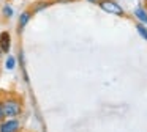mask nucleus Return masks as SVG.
Returning a JSON list of instances; mask_svg holds the SVG:
<instances>
[{
  "instance_id": "nucleus-9",
  "label": "nucleus",
  "mask_w": 147,
  "mask_h": 132,
  "mask_svg": "<svg viewBox=\"0 0 147 132\" xmlns=\"http://www.w3.org/2000/svg\"><path fill=\"white\" fill-rule=\"evenodd\" d=\"M16 57H13V55H8L7 57V60H5V68L8 69V71H13L14 68H16Z\"/></svg>"
},
{
  "instance_id": "nucleus-2",
  "label": "nucleus",
  "mask_w": 147,
  "mask_h": 132,
  "mask_svg": "<svg viewBox=\"0 0 147 132\" xmlns=\"http://www.w3.org/2000/svg\"><path fill=\"white\" fill-rule=\"evenodd\" d=\"M98 6L103 9L105 13H109V14H114V16H120L123 17L125 16V9L119 5L115 0H100Z\"/></svg>"
},
{
  "instance_id": "nucleus-10",
  "label": "nucleus",
  "mask_w": 147,
  "mask_h": 132,
  "mask_svg": "<svg viewBox=\"0 0 147 132\" xmlns=\"http://www.w3.org/2000/svg\"><path fill=\"white\" fill-rule=\"evenodd\" d=\"M136 30L138 33L141 35V38H144V39L147 41V27L144 24H141V22H136Z\"/></svg>"
},
{
  "instance_id": "nucleus-7",
  "label": "nucleus",
  "mask_w": 147,
  "mask_h": 132,
  "mask_svg": "<svg viewBox=\"0 0 147 132\" xmlns=\"http://www.w3.org/2000/svg\"><path fill=\"white\" fill-rule=\"evenodd\" d=\"M133 14H134V17L138 19V22H141V24H144L147 27V8H144V6H136Z\"/></svg>"
},
{
  "instance_id": "nucleus-3",
  "label": "nucleus",
  "mask_w": 147,
  "mask_h": 132,
  "mask_svg": "<svg viewBox=\"0 0 147 132\" xmlns=\"http://www.w3.org/2000/svg\"><path fill=\"white\" fill-rule=\"evenodd\" d=\"M22 123L19 118H5L0 121V132H21Z\"/></svg>"
},
{
  "instance_id": "nucleus-6",
  "label": "nucleus",
  "mask_w": 147,
  "mask_h": 132,
  "mask_svg": "<svg viewBox=\"0 0 147 132\" xmlns=\"http://www.w3.org/2000/svg\"><path fill=\"white\" fill-rule=\"evenodd\" d=\"M51 5H52L51 0H38V2H35L30 6V11H32L33 14H36V13H41V11H45V9H48Z\"/></svg>"
},
{
  "instance_id": "nucleus-1",
  "label": "nucleus",
  "mask_w": 147,
  "mask_h": 132,
  "mask_svg": "<svg viewBox=\"0 0 147 132\" xmlns=\"http://www.w3.org/2000/svg\"><path fill=\"white\" fill-rule=\"evenodd\" d=\"M2 104V110H3L5 118H19L24 112V104L18 96H5L0 101Z\"/></svg>"
},
{
  "instance_id": "nucleus-12",
  "label": "nucleus",
  "mask_w": 147,
  "mask_h": 132,
  "mask_svg": "<svg viewBox=\"0 0 147 132\" xmlns=\"http://www.w3.org/2000/svg\"><path fill=\"white\" fill-rule=\"evenodd\" d=\"M5 119V115H3V110H2V104H0V121Z\"/></svg>"
},
{
  "instance_id": "nucleus-4",
  "label": "nucleus",
  "mask_w": 147,
  "mask_h": 132,
  "mask_svg": "<svg viewBox=\"0 0 147 132\" xmlns=\"http://www.w3.org/2000/svg\"><path fill=\"white\" fill-rule=\"evenodd\" d=\"M33 17V13L30 11V9H26V11H22L19 14V19H18V31H19V35L22 33V30L29 25V22L32 21Z\"/></svg>"
},
{
  "instance_id": "nucleus-5",
  "label": "nucleus",
  "mask_w": 147,
  "mask_h": 132,
  "mask_svg": "<svg viewBox=\"0 0 147 132\" xmlns=\"http://www.w3.org/2000/svg\"><path fill=\"white\" fill-rule=\"evenodd\" d=\"M11 49V35L10 31H0V50L3 53H8Z\"/></svg>"
},
{
  "instance_id": "nucleus-11",
  "label": "nucleus",
  "mask_w": 147,
  "mask_h": 132,
  "mask_svg": "<svg viewBox=\"0 0 147 132\" xmlns=\"http://www.w3.org/2000/svg\"><path fill=\"white\" fill-rule=\"evenodd\" d=\"M51 2L54 5V3H70V2H74V0H51Z\"/></svg>"
},
{
  "instance_id": "nucleus-8",
  "label": "nucleus",
  "mask_w": 147,
  "mask_h": 132,
  "mask_svg": "<svg viewBox=\"0 0 147 132\" xmlns=\"http://www.w3.org/2000/svg\"><path fill=\"white\" fill-rule=\"evenodd\" d=\"M13 14H14L13 6H11L10 3H5V5L2 6V16H3V19H11Z\"/></svg>"
},
{
  "instance_id": "nucleus-13",
  "label": "nucleus",
  "mask_w": 147,
  "mask_h": 132,
  "mask_svg": "<svg viewBox=\"0 0 147 132\" xmlns=\"http://www.w3.org/2000/svg\"><path fill=\"white\" fill-rule=\"evenodd\" d=\"M87 2H89V3H93V5H98L100 0H87Z\"/></svg>"
}]
</instances>
